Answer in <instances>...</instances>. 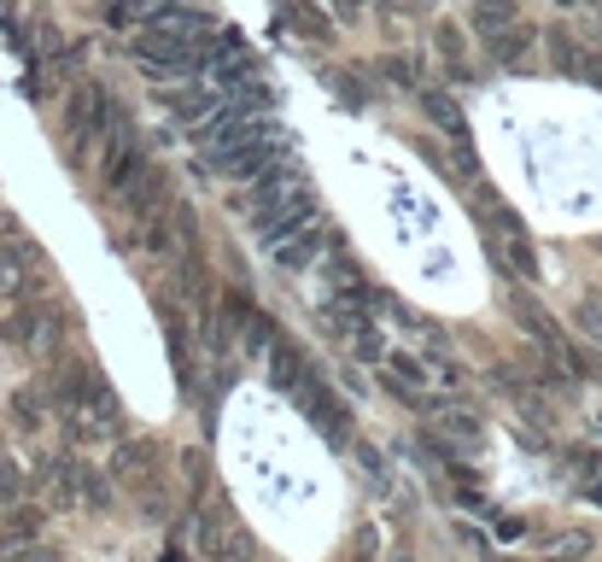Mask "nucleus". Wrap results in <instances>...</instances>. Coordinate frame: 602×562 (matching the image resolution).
Wrapping results in <instances>:
<instances>
[{
	"mask_svg": "<svg viewBox=\"0 0 602 562\" xmlns=\"http://www.w3.org/2000/svg\"><path fill=\"white\" fill-rule=\"evenodd\" d=\"M514 317H521V329H526L532 340H539V346H544V352H567V346H562V329H556V317H544V311H532V305H526V299H514Z\"/></svg>",
	"mask_w": 602,
	"mask_h": 562,
	"instance_id": "7ed1b4c3",
	"label": "nucleus"
},
{
	"mask_svg": "<svg viewBox=\"0 0 602 562\" xmlns=\"http://www.w3.org/2000/svg\"><path fill=\"white\" fill-rule=\"evenodd\" d=\"M117 117H124V112L112 106V94H106V89H77V94H71V106H65V135H71V147H77V152H89L94 141H106V135H112Z\"/></svg>",
	"mask_w": 602,
	"mask_h": 562,
	"instance_id": "f257e3e1",
	"label": "nucleus"
},
{
	"mask_svg": "<svg viewBox=\"0 0 602 562\" xmlns=\"http://www.w3.org/2000/svg\"><path fill=\"white\" fill-rule=\"evenodd\" d=\"M381 77L398 82V89H416V65L409 59H381Z\"/></svg>",
	"mask_w": 602,
	"mask_h": 562,
	"instance_id": "f8f14e48",
	"label": "nucleus"
},
{
	"mask_svg": "<svg viewBox=\"0 0 602 562\" xmlns=\"http://www.w3.org/2000/svg\"><path fill=\"white\" fill-rule=\"evenodd\" d=\"M164 0H106V19L117 24V30H129V24H141V19H152Z\"/></svg>",
	"mask_w": 602,
	"mask_h": 562,
	"instance_id": "1a4fd4ad",
	"label": "nucleus"
},
{
	"mask_svg": "<svg viewBox=\"0 0 602 562\" xmlns=\"http://www.w3.org/2000/svg\"><path fill=\"white\" fill-rule=\"evenodd\" d=\"M363 7H369V0H334V12H339V19H357Z\"/></svg>",
	"mask_w": 602,
	"mask_h": 562,
	"instance_id": "4468645a",
	"label": "nucleus"
},
{
	"mask_svg": "<svg viewBox=\"0 0 602 562\" xmlns=\"http://www.w3.org/2000/svg\"><path fill=\"white\" fill-rule=\"evenodd\" d=\"M281 12H287V24L299 30L304 42H328L334 36V24H328V12L316 7V0H281Z\"/></svg>",
	"mask_w": 602,
	"mask_h": 562,
	"instance_id": "f03ea898",
	"label": "nucleus"
},
{
	"mask_svg": "<svg viewBox=\"0 0 602 562\" xmlns=\"http://www.w3.org/2000/svg\"><path fill=\"white\" fill-rule=\"evenodd\" d=\"M526 47H532V30L509 24V30H497V36H491V59H497V65H521Z\"/></svg>",
	"mask_w": 602,
	"mask_h": 562,
	"instance_id": "423d86ee",
	"label": "nucleus"
},
{
	"mask_svg": "<svg viewBox=\"0 0 602 562\" xmlns=\"http://www.w3.org/2000/svg\"><path fill=\"white\" fill-rule=\"evenodd\" d=\"M514 19H521V7H514V0H474V24L486 30V36H497V30H509Z\"/></svg>",
	"mask_w": 602,
	"mask_h": 562,
	"instance_id": "0eeeda50",
	"label": "nucleus"
},
{
	"mask_svg": "<svg viewBox=\"0 0 602 562\" xmlns=\"http://www.w3.org/2000/svg\"><path fill=\"white\" fill-rule=\"evenodd\" d=\"M392 12H421V0H386Z\"/></svg>",
	"mask_w": 602,
	"mask_h": 562,
	"instance_id": "2eb2a0df",
	"label": "nucleus"
},
{
	"mask_svg": "<svg viewBox=\"0 0 602 562\" xmlns=\"http://www.w3.org/2000/svg\"><path fill=\"white\" fill-rule=\"evenodd\" d=\"M433 42H439V59L451 65V77L468 82V65H462V59H468V42H462V30H456V24H439Z\"/></svg>",
	"mask_w": 602,
	"mask_h": 562,
	"instance_id": "39448f33",
	"label": "nucleus"
},
{
	"mask_svg": "<svg viewBox=\"0 0 602 562\" xmlns=\"http://www.w3.org/2000/svg\"><path fill=\"white\" fill-rule=\"evenodd\" d=\"M556 7H579V0H556Z\"/></svg>",
	"mask_w": 602,
	"mask_h": 562,
	"instance_id": "dca6fc26",
	"label": "nucleus"
},
{
	"mask_svg": "<svg viewBox=\"0 0 602 562\" xmlns=\"http://www.w3.org/2000/svg\"><path fill=\"white\" fill-rule=\"evenodd\" d=\"M217 89H194V82H187V89H176V94H164V106L170 112H182V117H205V112H217Z\"/></svg>",
	"mask_w": 602,
	"mask_h": 562,
	"instance_id": "20e7f679",
	"label": "nucleus"
},
{
	"mask_svg": "<svg viewBox=\"0 0 602 562\" xmlns=\"http://www.w3.org/2000/svg\"><path fill=\"white\" fill-rule=\"evenodd\" d=\"M503 252H509V264L521 269V282H539V252H532L526 229L521 234H503Z\"/></svg>",
	"mask_w": 602,
	"mask_h": 562,
	"instance_id": "9d476101",
	"label": "nucleus"
},
{
	"mask_svg": "<svg viewBox=\"0 0 602 562\" xmlns=\"http://www.w3.org/2000/svg\"><path fill=\"white\" fill-rule=\"evenodd\" d=\"M334 94H339V106H369V82L363 77H351V71H334Z\"/></svg>",
	"mask_w": 602,
	"mask_h": 562,
	"instance_id": "9b49d317",
	"label": "nucleus"
},
{
	"mask_svg": "<svg viewBox=\"0 0 602 562\" xmlns=\"http://www.w3.org/2000/svg\"><path fill=\"white\" fill-rule=\"evenodd\" d=\"M421 112L433 117L439 129H451V135H468V124H462V106H456V100H444V94H433V89H421Z\"/></svg>",
	"mask_w": 602,
	"mask_h": 562,
	"instance_id": "6e6552de",
	"label": "nucleus"
},
{
	"mask_svg": "<svg viewBox=\"0 0 602 562\" xmlns=\"http://www.w3.org/2000/svg\"><path fill=\"white\" fill-rule=\"evenodd\" d=\"M444 428H451V434L462 439V446H474V439H479V428H474V416H451V422H444Z\"/></svg>",
	"mask_w": 602,
	"mask_h": 562,
	"instance_id": "ddd939ff",
	"label": "nucleus"
}]
</instances>
